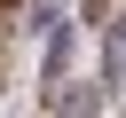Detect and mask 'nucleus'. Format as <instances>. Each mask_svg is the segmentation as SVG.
Masks as SVG:
<instances>
[{"label": "nucleus", "instance_id": "obj_1", "mask_svg": "<svg viewBox=\"0 0 126 118\" xmlns=\"http://www.w3.org/2000/svg\"><path fill=\"white\" fill-rule=\"evenodd\" d=\"M47 110H55V118H102V110H110V87H102V79H63V87L47 94Z\"/></svg>", "mask_w": 126, "mask_h": 118}, {"label": "nucleus", "instance_id": "obj_2", "mask_svg": "<svg viewBox=\"0 0 126 118\" xmlns=\"http://www.w3.org/2000/svg\"><path fill=\"white\" fill-rule=\"evenodd\" d=\"M102 31H110V39H102V47H118V55H126V8H118V16H110V24H102Z\"/></svg>", "mask_w": 126, "mask_h": 118}]
</instances>
